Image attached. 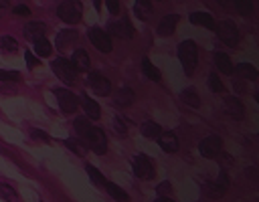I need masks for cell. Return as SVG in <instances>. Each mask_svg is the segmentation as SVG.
Returning <instances> with one entry per match:
<instances>
[{
	"label": "cell",
	"instance_id": "1",
	"mask_svg": "<svg viewBox=\"0 0 259 202\" xmlns=\"http://www.w3.org/2000/svg\"><path fill=\"white\" fill-rule=\"evenodd\" d=\"M178 59L182 63V69L186 75H190L194 69H197V63H199V49H197V42L194 40H182L178 44Z\"/></svg>",
	"mask_w": 259,
	"mask_h": 202
},
{
	"label": "cell",
	"instance_id": "2",
	"mask_svg": "<svg viewBox=\"0 0 259 202\" xmlns=\"http://www.w3.org/2000/svg\"><path fill=\"white\" fill-rule=\"evenodd\" d=\"M51 69L53 73L67 85H73L75 79H77V71L73 69V65L69 59H63V57H57L55 61H51Z\"/></svg>",
	"mask_w": 259,
	"mask_h": 202
},
{
	"label": "cell",
	"instance_id": "3",
	"mask_svg": "<svg viewBox=\"0 0 259 202\" xmlns=\"http://www.w3.org/2000/svg\"><path fill=\"white\" fill-rule=\"evenodd\" d=\"M83 144H85V148H89V150L95 152V154H105V152H107V138H105L103 129L93 127V125H91V129L83 136Z\"/></svg>",
	"mask_w": 259,
	"mask_h": 202
},
{
	"label": "cell",
	"instance_id": "4",
	"mask_svg": "<svg viewBox=\"0 0 259 202\" xmlns=\"http://www.w3.org/2000/svg\"><path fill=\"white\" fill-rule=\"evenodd\" d=\"M57 16L67 25H75V22L81 20V6L77 2H71V0H65L57 6Z\"/></svg>",
	"mask_w": 259,
	"mask_h": 202
},
{
	"label": "cell",
	"instance_id": "5",
	"mask_svg": "<svg viewBox=\"0 0 259 202\" xmlns=\"http://www.w3.org/2000/svg\"><path fill=\"white\" fill-rule=\"evenodd\" d=\"M215 31H217L219 39L225 44H229V47H237V42H239V31H237L233 20H221V22H217V29H215Z\"/></svg>",
	"mask_w": 259,
	"mask_h": 202
},
{
	"label": "cell",
	"instance_id": "6",
	"mask_svg": "<svg viewBox=\"0 0 259 202\" xmlns=\"http://www.w3.org/2000/svg\"><path fill=\"white\" fill-rule=\"evenodd\" d=\"M53 93H55V97H57V103H59V107H61L63 114H73V111L77 109L79 99L75 97L73 91H69V89H65V87H59V89H55Z\"/></svg>",
	"mask_w": 259,
	"mask_h": 202
},
{
	"label": "cell",
	"instance_id": "7",
	"mask_svg": "<svg viewBox=\"0 0 259 202\" xmlns=\"http://www.w3.org/2000/svg\"><path fill=\"white\" fill-rule=\"evenodd\" d=\"M87 37H89L91 44H93L97 51H101V53H112V39H110V35H107L105 31L93 27V29H89Z\"/></svg>",
	"mask_w": 259,
	"mask_h": 202
},
{
	"label": "cell",
	"instance_id": "8",
	"mask_svg": "<svg viewBox=\"0 0 259 202\" xmlns=\"http://www.w3.org/2000/svg\"><path fill=\"white\" fill-rule=\"evenodd\" d=\"M221 146H223L221 138L213 133V136H207V138L199 144V150H201V154L205 156V158H217V156L221 154Z\"/></svg>",
	"mask_w": 259,
	"mask_h": 202
},
{
	"label": "cell",
	"instance_id": "9",
	"mask_svg": "<svg viewBox=\"0 0 259 202\" xmlns=\"http://www.w3.org/2000/svg\"><path fill=\"white\" fill-rule=\"evenodd\" d=\"M107 29H110V33L118 39H132L134 37V27H132V22H130V18L112 20L110 25H107Z\"/></svg>",
	"mask_w": 259,
	"mask_h": 202
},
{
	"label": "cell",
	"instance_id": "10",
	"mask_svg": "<svg viewBox=\"0 0 259 202\" xmlns=\"http://www.w3.org/2000/svg\"><path fill=\"white\" fill-rule=\"evenodd\" d=\"M134 174L138 176V178H142V180H152L154 178V166H152V162H150L146 156H136L134 158Z\"/></svg>",
	"mask_w": 259,
	"mask_h": 202
},
{
	"label": "cell",
	"instance_id": "11",
	"mask_svg": "<svg viewBox=\"0 0 259 202\" xmlns=\"http://www.w3.org/2000/svg\"><path fill=\"white\" fill-rule=\"evenodd\" d=\"M87 83H89V87L93 89V91H95L97 95H101V97H107V95L112 93V83L107 81L101 73H89Z\"/></svg>",
	"mask_w": 259,
	"mask_h": 202
},
{
	"label": "cell",
	"instance_id": "12",
	"mask_svg": "<svg viewBox=\"0 0 259 202\" xmlns=\"http://www.w3.org/2000/svg\"><path fill=\"white\" fill-rule=\"evenodd\" d=\"M25 37L33 42H37L39 39H45V33H47V25L41 20H33V22H27L25 29H23Z\"/></svg>",
	"mask_w": 259,
	"mask_h": 202
},
{
	"label": "cell",
	"instance_id": "13",
	"mask_svg": "<svg viewBox=\"0 0 259 202\" xmlns=\"http://www.w3.org/2000/svg\"><path fill=\"white\" fill-rule=\"evenodd\" d=\"M77 31L75 29H65V31H61V33H57V37H55V44H57V49H61V51H65L67 47H71V44L77 40Z\"/></svg>",
	"mask_w": 259,
	"mask_h": 202
},
{
	"label": "cell",
	"instance_id": "14",
	"mask_svg": "<svg viewBox=\"0 0 259 202\" xmlns=\"http://www.w3.org/2000/svg\"><path fill=\"white\" fill-rule=\"evenodd\" d=\"M158 146L164 150V152H168V154H174V152H178V138L174 136L172 131H162L160 136H158Z\"/></svg>",
	"mask_w": 259,
	"mask_h": 202
},
{
	"label": "cell",
	"instance_id": "15",
	"mask_svg": "<svg viewBox=\"0 0 259 202\" xmlns=\"http://www.w3.org/2000/svg\"><path fill=\"white\" fill-rule=\"evenodd\" d=\"M178 20H180L178 14H166V16H162V20L158 22V35L160 37H170L172 33H174Z\"/></svg>",
	"mask_w": 259,
	"mask_h": 202
},
{
	"label": "cell",
	"instance_id": "16",
	"mask_svg": "<svg viewBox=\"0 0 259 202\" xmlns=\"http://www.w3.org/2000/svg\"><path fill=\"white\" fill-rule=\"evenodd\" d=\"M225 111L233 120H243V116H245V107L237 97H227L225 99Z\"/></svg>",
	"mask_w": 259,
	"mask_h": 202
},
{
	"label": "cell",
	"instance_id": "17",
	"mask_svg": "<svg viewBox=\"0 0 259 202\" xmlns=\"http://www.w3.org/2000/svg\"><path fill=\"white\" fill-rule=\"evenodd\" d=\"M190 22H192V25H201V27H205V29H211V31L217 29V22H215V18H213L209 12H203V10L192 12V14H190Z\"/></svg>",
	"mask_w": 259,
	"mask_h": 202
},
{
	"label": "cell",
	"instance_id": "18",
	"mask_svg": "<svg viewBox=\"0 0 259 202\" xmlns=\"http://www.w3.org/2000/svg\"><path fill=\"white\" fill-rule=\"evenodd\" d=\"M71 65H73V69H75V71H87V69H89V65H91V59H89V55L85 53L83 49H77V51H73Z\"/></svg>",
	"mask_w": 259,
	"mask_h": 202
},
{
	"label": "cell",
	"instance_id": "19",
	"mask_svg": "<svg viewBox=\"0 0 259 202\" xmlns=\"http://www.w3.org/2000/svg\"><path fill=\"white\" fill-rule=\"evenodd\" d=\"M81 105H83V109H85V118H87V120H99V118H101V107H99L97 101H93L91 97L83 95V97H81Z\"/></svg>",
	"mask_w": 259,
	"mask_h": 202
},
{
	"label": "cell",
	"instance_id": "20",
	"mask_svg": "<svg viewBox=\"0 0 259 202\" xmlns=\"http://www.w3.org/2000/svg\"><path fill=\"white\" fill-rule=\"evenodd\" d=\"M134 91H132V89H130V87H122L120 89V91L114 95V103L118 105V107H128L130 103H132L134 101Z\"/></svg>",
	"mask_w": 259,
	"mask_h": 202
},
{
	"label": "cell",
	"instance_id": "21",
	"mask_svg": "<svg viewBox=\"0 0 259 202\" xmlns=\"http://www.w3.org/2000/svg\"><path fill=\"white\" fill-rule=\"evenodd\" d=\"M215 65H217V69L225 75H231L235 71V67L231 63V59L225 55V53H215Z\"/></svg>",
	"mask_w": 259,
	"mask_h": 202
},
{
	"label": "cell",
	"instance_id": "22",
	"mask_svg": "<svg viewBox=\"0 0 259 202\" xmlns=\"http://www.w3.org/2000/svg\"><path fill=\"white\" fill-rule=\"evenodd\" d=\"M140 131H142V136H146V138H158L160 133H162V127H160L156 121L148 120V121H144V123L140 125Z\"/></svg>",
	"mask_w": 259,
	"mask_h": 202
},
{
	"label": "cell",
	"instance_id": "23",
	"mask_svg": "<svg viewBox=\"0 0 259 202\" xmlns=\"http://www.w3.org/2000/svg\"><path fill=\"white\" fill-rule=\"evenodd\" d=\"M235 71L239 73L243 79H249V81H255L257 77H259V73H257V69L253 65H249V63H239L235 67Z\"/></svg>",
	"mask_w": 259,
	"mask_h": 202
},
{
	"label": "cell",
	"instance_id": "24",
	"mask_svg": "<svg viewBox=\"0 0 259 202\" xmlns=\"http://www.w3.org/2000/svg\"><path fill=\"white\" fill-rule=\"evenodd\" d=\"M103 186H105L107 194H110L114 200H118V202H128V200H130V196L126 194V190H122L118 184H114V182H105Z\"/></svg>",
	"mask_w": 259,
	"mask_h": 202
},
{
	"label": "cell",
	"instance_id": "25",
	"mask_svg": "<svg viewBox=\"0 0 259 202\" xmlns=\"http://www.w3.org/2000/svg\"><path fill=\"white\" fill-rule=\"evenodd\" d=\"M180 97H182V101H184L186 105H190V107H199V105H201V97H199V93H197V89H192V87H186L184 91L180 93Z\"/></svg>",
	"mask_w": 259,
	"mask_h": 202
},
{
	"label": "cell",
	"instance_id": "26",
	"mask_svg": "<svg viewBox=\"0 0 259 202\" xmlns=\"http://www.w3.org/2000/svg\"><path fill=\"white\" fill-rule=\"evenodd\" d=\"M134 12L138 18L146 20L150 14H152V2H148V0H138V2H134Z\"/></svg>",
	"mask_w": 259,
	"mask_h": 202
},
{
	"label": "cell",
	"instance_id": "27",
	"mask_svg": "<svg viewBox=\"0 0 259 202\" xmlns=\"http://www.w3.org/2000/svg\"><path fill=\"white\" fill-rule=\"evenodd\" d=\"M35 53H37V59H41V57H51L53 44H51L47 39H39V40L35 42Z\"/></svg>",
	"mask_w": 259,
	"mask_h": 202
},
{
	"label": "cell",
	"instance_id": "28",
	"mask_svg": "<svg viewBox=\"0 0 259 202\" xmlns=\"http://www.w3.org/2000/svg\"><path fill=\"white\" fill-rule=\"evenodd\" d=\"M142 71L146 73L148 79H152V81H160V71L156 69V67L152 65V61H150L148 57L142 59Z\"/></svg>",
	"mask_w": 259,
	"mask_h": 202
},
{
	"label": "cell",
	"instance_id": "29",
	"mask_svg": "<svg viewBox=\"0 0 259 202\" xmlns=\"http://www.w3.org/2000/svg\"><path fill=\"white\" fill-rule=\"evenodd\" d=\"M0 49H2L4 53H14V51H18V42H16L14 37L2 35V37H0Z\"/></svg>",
	"mask_w": 259,
	"mask_h": 202
},
{
	"label": "cell",
	"instance_id": "30",
	"mask_svg": "<svg viewBox=\"0 0 259 202\" xmlns=\"http://www.w3.org/2000/svg\"><path fill=\"white\" fill-rule=\"evenodd\" d=\"M0 198L6 202H18V194L10 184H0Z\"/></svg>",
	"mask_w": 259,
	"mask_h": 202
},
{
	"label": "cell",
	"instance_id": "31",
	"mask_svg": "<svg viewBox=\"0 0 259 202\" xmlns=\"http://www.w3.org/2000/svg\"><path fill=\"white\" fill-rule=\"evenodd\" d=\"M205 194L211 198H221L225 194V188H221L217 182H207L205 184Z\"/></svg>",
	"mask_w": 259,
	"mask_h": 202
},
{
	"label": "cell",
	"instance_id": "32",
	"mask_svg": "<svg viewBox=\"0 0 259 202\" xmlns=\"http://www.w3.org/2000/svg\"><path fill=\"white\" fill-rule=\"evenodd\" d=\"M73 125H75V131L79 133V136H81V138H83V136H85V133H87V131L91 129V123H89V120H87V118H77Z\"/></svg>",
	"mask_w": 259,
	"mask_h": 202
},
{
	"label": "cell",
	"instance_id": "33",
	"mask_svg": "<svg viewBox=\"0 0 259 202\" xmlns=\"http://www.w3.org/2000/svg\"><path fill=\"white\" fill-rule=\"evenodd\" d=\"M85 170H87V174H89V178H91V182H93V184H105V178H103V174H101L95 166L87 164V166H85Z\"/></svg>",
	"mask_w": 259,
	"mask_h": 202
},
{
	"label": "cell",
	"instance_id": "34",
	"mask_svg": "<svg viewBox=\"0 0 259 202\" xmlns=\"http://www.w3.org/2000/svg\"><path fill=\"white\" fill-rule=\"evenodd\" d=\"M235 8L239 10V14H243V16H251L253 14V2H249V0H237Z\"/></svg>",
	"mask_w": 259,
	"mask_h": 202
},
{
	"label": "cell",
	"instance_id": "35",
	"mask_svg": "<svg viewBox=\"0 0 259 202\" xmlns=\"http://www.w3.org/2000/svg\"><path fill=\"white\" fill-rule=\"evenodd\" d=\"M0 81L16 83V81H20V73L18 71H4V69H0Z\"/></svg>",
	"mask_w": 259,
	"mask_h": 202
},
{
	"label": "cell",
	"instance_id": "36",
	"mask_svg": "<svg viewBox=\"0 0 259 202\" xmlns=\"http://www.w3.org/2000/svg\"><path fill=\"white\" fill-rule=\"evenodd\" d=\"M209 87L213 89L215 93H223V89H225V87H223V83H221V79H219L217 75H215V73H211V75H209Z\"/></svg>",
	"mask_w": 259,
	"mask_h": 202
},
{
	"label": "cell",
	"instance_id": "37",
	"mask_svg": "<svg viewBox=\"0 0 259 202\" xmlns=\"http://www.w3.org/2000/svg\"><path fill=\"white\" fill-rule=\"evenodd\" d=\"M65 146H67L69 150H73L77 156H85V146L79 144L77 140H71V138H69V140H65Z\"/></svg>",
	"mask_w": 259,
	"mask_h": 202
},
{
	"label": "cell",
	"instance_id": "38",
	"mask_svg": "<svg viewBox=\"0 0 259 202\" xmlns=\"http://www.w3.org/2000/svg\"><path fill=\"white\" fill-rule=\"evenodd\" d=\"M31 138L33 140H39V142H51V138H49V133H45L43 129H35V127H31Z\"/></svg>",
	"mask_w": 259,
	"mask_h": 202
},
{
	"label": "cell",
	"instance_id": "39",
	"mask_svg": "<svg viewBox=\"0 0 259 202\" xmlns=\"http://www.w3.org/2000/svg\"><path fill=\"white\" fill-rule=\"evenodd\" d=\"M25 61H27V67H29V69H35V67L41 63V61L37 59V55H33L31 51H25Z\"/></svg>",
	"mask_w": 259,
	"mask_h": 202
},
{
	"label": "cell",
	"instance_id": "40",
	"mask_svg": "<svg viewBox=\"0 0 259 202\" xmlns=\"http://www.w3.org/2000/svg\"><path fill=\"white\" fill-rule=\"evenodd\" d=\"M12 12H14V14H18V16H29V14H31V8H29L27 4H16Z\"/></svg>",
	"mask_w": 259,
	"mask_h": 202
},
{
	"label": "cell",
	"instance_id": "41",
	"mask_svg": "<svg viewBox=\"0 0 259 202\" xmlns=\"http://www.w3.org/2000/svg\"><path fill=\"white\" fill-rule=\"evenodd\" d=\"M105 6H107V10H110L112 14H120V2H118V0H107Z\"/></svg>",
	"mask_w": 259,
	"mask_h": 202
},
{
	"label": "cell",
	"instance_id": "42",
	"mask_svg": "<svg viewBox=\"0 0 259 202\" xmlns=\"http://www.w3.org/2000/svg\"><path fill=\"white\" fill-rule=\"evenodd\" d=\"M114 127H116V131H118V133H126V131H128L126 121H124L122 118H116V120H114Z\"/></svg>",
	"mask_w": 259,
	"mask_h": 202
},
{
	"label": "cell",
	"instance_id": "43",
	"mask_svg": "<svg viewBox=\"0 0 259 202\" xmlns=\"http://www.w3.org/2000/svg\"><path fill=\"white\" fill-rule=\"evenodd\" d=\"M217 184H219L221 188H225V190H227V186H229V176H227V172H225V170H221V174H219V180H217Z\"/></svg>",
	"mask_w": 259,
	"mask_h": 202
},
{
	"label": "cell",
	"instance_id": "44",
	"mask_svg": "<svg viewBox=\"0 0 259 202\" xmlns=\"http://www.w3.org/2000/svg\"><path fill=\"white\" fill-rule=\"evenodd\" d=\"M170 188H172V186H170V182H162V184H158V188H156V190H158V194H160V196H166V194H170Z\"/></svg>",
	"mask_w": 259,
	"mask_h": 202
},
{
	"label": "cell",
	"instance_id": "45",
	"mask_svg": "<svg viewBox=\"0 0 259 202\" xmlns=\"http://www.w3.org/2000/svg\"><path fill=\"white\" fill-rule=\"evenodd\" d=\"M156 202H174V200H170V198H166V196H158Z\"/></svg>",
	"mask_w": 259,
	"mask_h": 202
},
{
	"label": "cell",
	"instance_id": "46",
	"mask_svg": "<svg viewBox=\"0 0 259 202\" xmlns=\"http://www.w3.org/2000/svg\"><path fill=\"white\" fill-rule=\"evenodd\" d=\"M255 101H257V103H259V91H257V93H255Z\"/></svg>",
	"mask_w": 259,
	"mask_h": 202
}]
</instances>
